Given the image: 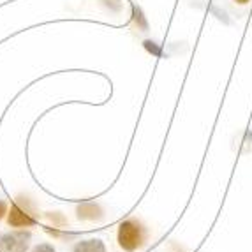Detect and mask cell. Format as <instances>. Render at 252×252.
I'll return each mask as SVG.
<instances>
[{"label": "cell", "instance_id": "6da1fadb", "mask_svg": "<svg viewBox=\"0 0 252 252\" xmlns=\"http://www.w3.org/2000/svg\"><path fill=\"white\" fill-rule=\"evenodd\" d=\"M39 222V210L34 199L29 196H18L11 205V210L7 212V224L11 227L25 229L34 227Z\"/></svg>", "mask_w": 252, "mask_h": 252}, {"label": "cell", "instance_id": "7a4b0ae2", "mask_svg": "<svg viewBox=\"0 0 252 252\" xmlns=\"http://www.w3.org/2000/svg\"><path fill=\"white\" fill-rule=\"evenodd\" d=\"M117 240L120 249H124L126 252H136L138 249L143 247L145 240H147L145 226L138 219H126L118 226Z\"/></svg>", "mask_w": 252, "mask_h": 252}, {"label": "cell", "instance_id": "3957f363", "mask_svg": "<svg viewBox=\"0 0 252 252\" xmlns=\"http://www.w3.org/2000/svg\"><path fill=\"white\" fill-rule=\"evenodd\" d=\"M32 233L25 229L0 235V252H29Z\"/></svg>", "mask_w": 252, "mask_h": 252}, {"label": "cell", "instance_id": "277c9868", "mask_svg": "<svg viewBox=\"0 0 252 252\" xmlns=\"http://www.w3.org/2000/svg\"><path fill=\"white\" fill-rule=\"evenodd\" d=\"M76 217L80 220H99V219L104 217V212H102L99 203L85 201L76 206Z\"/></svg>", "mask_w": 252, "mask_h": 252}, {"label": "cell", "instance_id": "5b68a950", "mask_svg": "<svg viewBox=\"0 0 252 252\" xmlns=\"http://www.w3.org/2000/svg\"><path fill=\"white\" fill-rule=\"evenodd\" d=\"M72 252H106V245L102 240L99 238H89L81 240L74 245Z\"/></svg>", "mask_w": 252, "mask_h": 252}, {"label": "cell", "instance_id": "8992f818", "mask_svg": "<svg viewBox=\"0 0 252 252\" xmlns=\"http://www.w3.org/2000/svg\"><path fill=\"white\" fill-rule=\"evenodd\" d=\"M46 219L53 224V227H63L65 224H67L65 217H63L62 214H59V212H55V214H51L50 212V214H46Z\"/></svg>", "mask_w": 252, "mask_h": 252}, {"label": "cell", "instance_id": "52a82bcc", "mask_svg": "<svg viewBox=\"0 0 252 252\" xmlns=\"http://www.w3.org/2000/svg\"><path fill=\"white\" fill-rule=\"evenodd\" d=\"M132 13H134V21L138 23V27L141 30H143V32H147L148 23H147V20L143 18V13H141V9L136 7V5H132Z\"/></svg>", "mask_w": 252, "mask_h": 252}, {"label": "cell", "instance_id": "ba28073f", "mask_svg": "<svg viewBox=\"0 0 252 252\" xmlns=\"http://www.w3.org/2000/svg\"><path fill=\"white\" fill-rule=\"evenodd\" d=\"M30 252H57V251H55V247L51 244H39Z\"/></svg>", "mask_w": 252, "mask_h": 252}, {"label": "cell", "instance_id": "9c48e42d", "mask_svg": "<svg viewBox=\"0 0 252 252\" xmlns=\"http://www.w3.org/2000/svg\"><path fill=\"white\" fill-rule=\"evenodd\" d=\"M7 212H9V206H7V203H5V201H2V199H0V220H2V219H4L5 215H7Z\"/></svg>", "mask_w": 252, "mask_h": 252}, {"label": "cell", "instance_id": "30bf717a", "mask_svg": "<svg viewBox=\"0 0 252 252\" xmlns=\"http://www.w3.org/2000/svg\"><path fill=\"white\" fill-rule=\"evenodd\" d=\"M235 2H236V4H247L249 0H235Z\"/></svg>", "mask_w": 252, "mask_h": 252}]
</instances>
